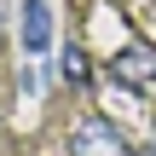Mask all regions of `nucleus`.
Wrapping results in <instances>:
<instances>
[{
    "mask_svg": "<svg viewBox=\"0 0 156 156\" xmlns=\"http://www.w3.org/2000/svg\"><path fill=\"white\" fill-rule=\"evenodd\" d=\"M69 156H127V139H122V127L110 122V116H81L75 122V133H69Z\"/></svg>",
    "mask_w": 156,
    "mask_h": 156,
    "instance_id": "nucleus-2",
    "label": "nucleus"
},
{
    "mask_svg": "<svg viewBox=\"0 0 156 156\" xmlns=\"http://www.w3.org/2000/svg\"><path fill=\"white\" fill-rule=\"evenodd\" d=\"M145 156H156V133H151V145H145Z\"/></svg>",
    "mask_w": 156,
    "mask_h": 156,
    "instance_id": "nucleus-5",
    "label": "nucleus"
},
{
    "mask_svg": "<svg viewBox=\"0 0 156 156\" xmlns=\"http://www.w3.org/2000/svg\"><path fill=\"white\" fill-rule=\"evenodd\" d=\"M17 35H23V52H29V58H41V52L52 46V6H46V0H23Z\"/></svg>",
    "mask_w": 156,
    "mask_h": 156,
    "instance_id": "nucleus-3",
    "label": "nucleus"
},
{
    "mask_svg": "<svg viewBox=\"0 0 156 156\" xmlns=\"http://www.w3.org/2000/svg\"><path fill=\"white\" fill-rule=\"evenodd\" d=\"M104 75H110L116 87H127V93H145V87H156V46H145V41H127L122 52H110Z\"/></svg>",
    "mask_w": 156,
    "mask_h": 156,
    "instance_id": "nucleus-1",
    "label": "nucleus"
},
{
    "mask_svg": "<svg viewBox=\"0 0 156 156\" xmlns=\"http://www.w3.org/2000/svg\"><path fill=\"white\" fill-rule=\"evenodd\" d=\"M58 75H64L69 87H87V81H93V64H87V52H81L75 41L64 46V58H58Z\"/></svg>",
    "mask_w": 156,
    "mask_h": 156,
    "instance_id": "nucleus-4",
    "label": "nucleus"
}]
</instances>
